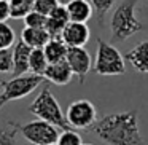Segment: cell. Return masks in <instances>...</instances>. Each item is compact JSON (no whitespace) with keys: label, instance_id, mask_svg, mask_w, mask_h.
Masks as SVG:
<instances>
[{"label":"cell","instance_id":"6da1fadb","mask_svg":"<svg viewBox=\"0 0 148 145\" xmlns=\"http://www.w3.org/2000/svg\"><path fill=\"white\" fill-rule=\"evenodd\" d=\"M91 131L107 145H145L137 110L116 112L97 120Z\"/></svg>","mask_w":148,"mask_h":145},{"label":"cell","instance_id":"7a4b0ae2","mask_svg":"<svg viewBox=\"0 0 148 145\" xmlns=\"http://www.w3.org/2000/svg\"><path fill=\"white\" fill-rule=\"evenodd\" d=\"M138 0H121L115 7L110 19V29L115 42H124L134 34L143 30L142 23L135 16V7Z\"/></svg>","mask_w":148,"mask_h":145},{"label":"cell","instance_id":"3957f363","mask_svg":"<svg viewBox=\"0 0 148 145\" xmlns=\"http://www.w3.org/2000/svg\"><path fill=\"white\" fill-rule=\"evenodd\" d=\"M29 112L35 115L38 120L46 121L49 124H54L56 128H61L62 131H69L70 124L67 123L65 113L62 112L61 105H59L58 99L54 94L51 93L49 86H43L38 96L34 99V102L29 105Z\"/></svg>","mask_w":148,"mask_h":145},{"label":"cell","instance_id":"277c9868","mask_svg":"<svg viewBox=\"0 0 148 145\" xmlns=\"http://www.w3.org/2000/svg\"><path fill=\"white\" fill-rule=\"evenodd\" d=\"M43 81H45V77L34 75V74L13 77L11 80H0V109L5 104L11 102V100H18V99H23V97H27Z\"/></svg>","mask_w":148,"mask_h":145},{"label":"cell","instance_id":"5b68a950","mask_svg":"<svg viewBox=\"0 0 148 145\" xmlns=\"http://www.w3.org/2000/svg\"><path fill=\"white\" fill-rule=\"evenodd\" d=\"M126 59L112 45L97 38V51L94 59V74L97 75H123L126 72Z\"/></svg>","mask_w":148,"mask_h":145},{"label":"cell","instance_id":"8992f818","mask_svg":"<svg viewBox=\"0 0 148 145\" xmlns=\"http://www.w3.org/2000/svg\"><path fill=\"white\" fill-rule=\"evenodd\" d=\"M65 118L72 129H92L97 123L96 107L88 99H78L69 105Z\"/></svg>","mask_w":148,"mask_h":145},{"label":"cell","instance_id":"52a82bcc","mask_svg":"<svg viewBox=\"0 0 148 145\" xmlns=\"http://www.w3.org/2000/svg\"><path fill=\"white\" fill-rule=\"evenodd\" d=\"M19 132L27 142L34 145H53L58 142L59 135H61L54 124H49L42 120L19 124Z\"/></svg>","mask_w":148,"mask_h":145},{"label":"cell","instance_id":"ba28073f","mask_svg":"<svg viewBox=\"0 0 148 145\" xmlns=\"http://www.w3.org/2000/svg\"><path fill=\"white\" fill-rule=\"evenodd\" d=\"M65 61L69 62L73 75H77L80 83H84L86 80V75L91 72L92 65V59H91V54L86 51L84 48H69L67 53V59Z\"/></svg>","mask_w":148,"mask_h":145},{"label":"cell","instance_id":"9c48e42d","mask_svg":"<svg viewBox=\"0 0 148 145\" xmlns=\"http://www.w3.org/2000/svg\"><path fill=\"white\" fill-rule=\"evenodd\" d=\"M91 37V30L86 23H69L64 29L61 38L69 48H84Z\"/></svg>","mask_w":148,"mask_h":145},{"label":"cell","instance_id":"30bf717a","mask_svg":"<svg viewBox=\"0 0 148 145\" xmlns=\"http://www.w3.org/2000/svg\"><path fill=\"white\" fill-rule=\"evenodd\" d=\"M30 53L32 48L29 45L19 40L16 42L13 48V72L11 75L13 77H21V75H26L29 70V61H30Z\"/></svg>","mask_w":148,"mask_h":145},{"label":"cell","instance_id":"8fae6325","mask_svg":"<svg viewBox=\"0 0 148 145\" xmlns=\"http://www.w3.org/2000/svg\"><path fill=\"white\" fill-rule=\"evenodd\" d=\"M43 77H45V80L51 81L58 86H65L72 81L73 72H72L67 61H62V62H56V64H49Z\"/></svg>","mask_w":148,"mask_h":145},{"label":"cell","instance_id":"7c38bea8","mask_svg":"<svg viewBox=\"0 0 148 145\" xmlns=\"http://www.w3.org/2000/svg\"><path fill=\"white\" fill-rule=\"evenodd\" d=\"M70 23L67 8L64 5H59L54 11L48 16V23H46V30L51 35V38H61L64 29L67 27V24Z\"/></svg>","mask_w":148,"mask_h":145},{"label":"cell","instance_id":"4fadbf2b","mask_svg":"<svg viewBox=\"0 0 148 145\" xmlns=\"http://www.w3.org/2000/svg\"><path fill=\"white\" fill-rule=\"evenodd\" d=\"M124 59L131 62L132 67L140 74H148V40L137 43L134 48H131L126 53Z\"/></svg>","mask_w":148,"mask_h":145},{"label":"cell","instance_id":"5bb4252c","mask_svg":"<svg viewBox=\"0 0 148 145\" xmlns=\"http://www.w3.org/2000/svg\"><path fill=\"white\" fill-rule=\"evenodd\" d=\"M65 8L72 23H88L94 10L89 0H69Z\"/></svg>","mask_w":148,"mask_h":145},{"label":"cell","instance_id":"9a60e30c","mask_svg":"<svg viewBox=\"0 0 148 145\" xmlns=\"http://www.w3.org/2000/svg\"><path fill=\"white\" fill-rule=\"evenodd\" d=\"M21 40L26 45H29L32 49L45 48L46 43L51 40V35L46 29H34V27H24L21 32Z\"/></svg>","mask_w":148,"mask_h":145},{"label":"cell","instance_id":"2e32d148","mask_svg":"<svg viewBox=\"0 0 148 145\" xmlns=\"http://www.w3.org/2000/svg\"><path fill=\"white\" fill-rule=\"evenodd\" d=\"M43 51H45L49 64H56V62H62L67 59L69 46L64 43L62 38H51L43 48Z\"/></svg>","mask_w":148,"mask_h":145},{"label":"cell","instance_id":"e0dca14e","mask_svg":"<svg viewBox=\"0 0 148 145\" xmlns=\"http://www.w3.org/2000/svg\"><path fill=\"white\" fill-rule=\"evenodd\" d=\"M48 65H49V62H48V59H46V54H45V51H43V48L32 49V53H30V61H29V70L32 72L34 75L43 77L46 69H48Z\"/></svg>","mask_w":148,"mask_h":145},{"label":"cell","instance_id":"ac0fdd59","mask_svg":"<svg viewBox=\"0 0 148 145\" xmlns=\"http://www.w3.org/2000/svg\"><path fill=\"white\" fill-rule=\"evenodd\" d=\"M19 123L8 121L0 126V145H18Z\"/></svg>","mask_w":148,"mask_h":145},{"label":"cell","instance_id":"d6986e66","mask_svg":"<svg viewBox=\"0 0 148 145\" xmlns=\"http://www.w3.org/2000/svg\"><path fill=\"white\" fill-rule=\"evenodd\" d=\"M10 10L13 19H24L34 11V0H10Z\"/></svg>","mask_w":148,"mask_h":145},{"label":"cell","instance_id":"ffe728a7","mask_svg":"<svg viewBox=\"0 0 148 145\" xmlns=\"http://www.w3.org/2000/svg\"><path fill=\"white\" fill-rule=\"evenodd\" d=\"M89 2H91V5H92V8L96 10L97 21H99V26H102L105 14L113 8V5H115L116 0H89Z\"/></svg>","mask_w":148,"mask_h":145},{"label":"cell","instance_id":"44dd1931","mask_svg":"<svg viewBox=\"0 0 148 145\" xmlns=\"http://www.w3.org/2000/svg\"><path fill=\"white\" fill-rule=\"evenodd\" d=\"M14 40H16L14 30L7 23H0V49L11 48Z\"/></svg>","mask_w":148,"mask_h":145},{"label":"cell","instance_id":"7402d4cb","mask_svg":"<svg viewBox=\"0 0 148 145\" xmlns=\"http://www.w3.org/2000/svg\"><path fill=\"white\" fill-rule=\"evenodd\" d=\"M46 23H48V16L38 13V11H30L26 18H24V24L26 27H34V29H46Z\"/></svg>","mask_w":148,"mask_h":145},{"label":"cell","instance_id":"603a6c76","mask_svg":"<svg viewBox=\"0 0 148 145\" xmlns=\"http://www.w3.org/2000/svg\"><path fill=\"white\" fill-rule=\"evenodd\" d=\"M56 145H83V140L78 132H75L73 129H69V131L61 132Z\"/></svg>","mask_w":148,"mask_h":145},{"label":"cell","instance_id":"cb8c5ba5","mask_svg":"<svg viewBox=\"0 0 148 145\" xmlns=\"http://www.w3.org/2000/svg\"><path fill=\"white\" fill-rule=\"evenodd\" d=\"M58 7L59 0H34V10L45 16H49Z\"/></svg>","mask_w":148,"mask_h":145},{"label":"cell","instance_id":"d4e9b609","mask_svg":"<svg viewBox=\"0 0 148 145\" xmlns=\"http://www.w3.org/2000/svg\"><path fill=\"white\" fill-rule=\"evenodd\" d=\"M13 72V48L0 49V74Z\"/></svg>","mask_w":148,"mask_h":145},{"label":"cell","instance_id":"484cf974","mask_svg":"<svg viewBox=\"0 0 148 145\" xmlns=\"http://www.w3.org/2000/svg\"><path fill=\"white\" fill-rule=\"evenodd\" d=\"M11 18V10H10V0H0V23Z\"/></svg>","mask_w":148,"mask_h":145},{"label":"cell","instance_id":"4316f807","mask_svg":"<svg viewBox=\"0 0 148 145\" xmlns=\"http://www.w3.org/2000/svg\"><path fill=\"white\" fill-rule=\"evenodd\" d=\"M83 145H92V144H83Z\"/></svg>","mask_w":148,"mask_h":145},{"label":"cell","instance_id":"83f0119b","mask_svg":"<svg viewBox=\"0 0 148 145\" xmlns=\"http://www.w3.org/2000/svg\"><path fill=\"white\" fill-rule=\"evenodd\" d=\"M53 145H56V144H53Z\"/></svg>","mask_w":148,"mask_h":145},{"label":"cell","instance_id":"f1b7e54d","mask_svg":"<svg viewBox=\"0 0 148 145\" xmlns=\"http://www.w3.org/2000/svg\"><path fill=\"white\" fill-rule=\"evenodd\" d=\"M147 8H148V5H147Z\"/></svg>","mask_w":148,"mask_h":145}]
</instances>
